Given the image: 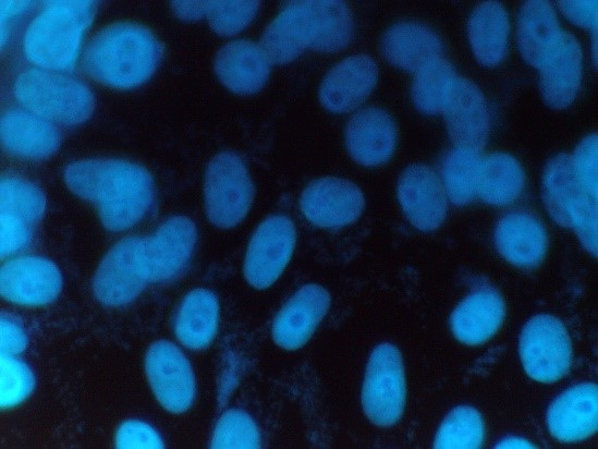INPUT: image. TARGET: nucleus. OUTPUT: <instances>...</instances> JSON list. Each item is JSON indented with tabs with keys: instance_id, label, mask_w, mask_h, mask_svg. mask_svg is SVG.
I'll use <instances>...</instances> for the list:
<instances>
[{
	"instance_id": "obj_42",
	"label": "nucleus",
	"mask_w": 598,
	"mask_h": 449,
	"mask_svg": "<svg viewBox=\"0 0 598 449\" xmlns=\"http://www.w3.org/2000/svg\"><path fill=\"white\" fill-rule=\"evenodd\" d=\"M29 223L12 215L1 213V257L11 256L23 250L30 240Z\"/></svg>"
},
{
	"instance_id": "obj_20",
	"label": "nucleus",
	"mask_w": 598,
	"mask_h": 449,
	"mask_svg": "<svg viewBox=\"0 0 598 449\" xmlns=\"http://www.w3.org/2000/svg\"><path fill=\"white\" fill-rule=\"evenodd\" d=\"M345 145L357 163L367 167L382 165L395 149V124L385 110L364 108L350 118L345 128Z\"/></svg>"
},
{
	"instance_id": "obj_22",
	"label": "nucleus",
	"mask_w": 598,
	"mask_h": 449,
	"mask_svg": "<svg viewBox=\"0 0 598 449\" xmlns=\"http://www.w3.org/2000/svg\"><path fill=\"white\" fill-rule=\"evenodd\" d=\"M1 144L11 155L40 160L52 156L61 144L53 123L25 110L11 109L1 117Z\"/></svg>"
},
{
	"instance_id": "obj_8",
	"label": "nucleus",
	"mask_w": 598,
	"mask_h": 449,
	"mask_svg": "<svg viewBox=\"0 0 598 449\" xmlns=\"http://www.w3.org/2000/svg\"><path fill=\"white\" fill-rule=\"evenodd\" d=\"M149 282L145 236H129L114 244L101 259L93 290L102 304L122 306L135 300Z\"/></svg>"
},
{
	"instance_id": "obj_37",
	"label": "nucleus",
	"mask_w": 598,
	"mask_h": 449,
	"mask_svg": "<svg viewBox=\"0 0 598 449\" xmlns=\"http://www.w3.org/2000/svg\"><path fill=\"white\" fill-rule=\"evenodd\" d=\"M353 33V21L349 8L341 1H322V26L313 49L333 52L345 47Z\"/></svg>"
},
{
	"instance_id": "obj_19",
	"label": "nucleus",
	"mask_w": 598,
	"mask_h": 449,
	"mask_svg": "<svg viewBox=\"0 0 598 449\" xmlns=\"http://www.w3.org/2000/svg\"><path fill=\"white\" fill-rule=\"evenodd\" d=\"M196 239V226L185 216L168 218L152 235L145 236L151 282L176 276L190 260Z\"/></svg>"
},
{
	"instance_id": "obj_3",
	"label": "nucleus",
	"mask_w": 598,
	"mask_h": 449,
	"mask_svg": "<svg viewBox=\"0 0 598 449\" xmlns=\"http://www.w3.org/2000/svg\"><path fill=\"white\" fill-rule=\"evenodd\" d=\"M95 11V2L90 0L47 2L24 32L25 58L37 68L61 73L72 71Z\"/></svg>"
},
{
	"instance_id": "obj_30",
	"label": "nucleus",
	"mask_w": 598,
	"mask_h": 449,
	"mask_svg": "<svg viewBox=\"0 0 598 449\" xmlns=\"http://www.w3.org/2000/svg\"><path fill=\"white\" fill-rule=\"evenodd\" d=\"M468 39L476 59L486 66L497 65L504 57L509 35V17L496 1L481 2L468 20Z\"/></svg>"
},
{
	"instance_id": "obj_7",
	"label": "nucleus",
	"mask_w": 598,
	"mask_h": 449,
	"mask_svg": "<svg viewBox=\"0 0 598 449\" xmlns=\"http://www.w3.org/2000/svg\"><path fill=\"white\" fill-rule=\"evenodd\" d=\"M204 201L207 218L218 228H232L248 214L254 185L237 155L222 151L209 161L204 179Z\"/></svg>"
},
{
	"instance_id": "obj_39",
	"label": "nucleus",
	"mask_w": 598,
	"mask_h": 449,
	"mask_svg": "<svg viewBox=\"0 0 598 449\" xmlns=\"http://www.w3.org/2000/svg\"><path fill=\"white\" fill-rule=\"evenodd\" d=\"M1 408H14L32 392L35 379L29 367L14 355L1 354Z\"/></svg>"
},
{
	"instance_id": "obj_28",
	"label": "nucleus",
	"mask_w": 598,
	"mask_h": 449,
	"mask_svg": "<svg viewBox=\"0 0 598 449\" xmlns=\"http://www.w3.org/2000/svg\"><path fill=\"white\" fill-rule=\"evenodd\" d=\"M219 302L213 292L197 288L182 300L174 319V332L186 348L202 350L216 337L219 326Z\"/></svg>"
},
{
	"instance_id": "obj_38",
	"label": "nucleus",
	"mask_w": 598,
	"mask_h": 449,
	"mask_svg": "<svg viewBox=\"0 0 598 449\" xmlns=\"http://www.w3.org/2000/svg\"><path fill=\"white\" fill-rule=\"evenodd\" d=\"M258 9V1H208L206 16L217 34L232 36L251 24Z\"/></svg>"
},
{
	"instance_id": "obj_16",
	"label": "nucleus",
	"mask_w": 598,
	"mask_h": 449,
	"mask_svg": "<svg viewBox=\"0 0 598 449\" xmlns=\"http://www.w3.org/2000/svg\"><path fill=\"white\" fill-rule=\"evenodd\" d=\"M447 198L441 180L425 165L408 166L399 179V203L408 221L418 230L431 231L443 222Z\"/></svg>"
},
{
	"instance_id": "obj_29",
	"label": "nucleus",
	"mask_w": 598,
	"mask_h": 449,
	"mask_svg": "<svg viewBox=\"0 0 598 449\" xmlns=\"http://www.w3.org/2000/svg\"><path fill=\"white\" fill-rule=\"evenodd\" d=\"M381 50L393 65L417 71L431 59L440 57V41L428 27L414 22L391 26L383 35Z\"/></svg>"
},
{
	"instance_id": "obj_24",
	"label": "nucleus",
	"mask_w": 598,
	"mask_h": 449,
	"mask_svg": "<svg viewBox=\"0 0 598 449\" xmlns=\"http://www.w3.org/2000/svg\"><path fill=\"white\" fill-rule=\"evenodd\" d=\"M270 60L260 45L239 39L224 45L215 59L220 82L236 94H254L268 80Z\"/></svg>"
},
{
	"instance_id": "obj_23",
	"label": "nucleus",
	"mask_w": 598,
	"mask_h": 449,
	"mask_svg": "<svg viewBox=\"0 0 598 449\" xmlns=\"http://www.w3.org/2000/svg\"><path fill=\"white\" fill-rule=\"evenodd\" d=\"M539 70V85L546 104L554 109L570 106L582 77V49L576 37L561 33L556 49Z\"/></svg>"
},
{
	"instance_id": "obj_11",
	"label": "nucleus",
	"mask_w": 598,
	"mask_h": 449,
	"mask_svg": "<svg viewBox=\"0 0 598 449\" xmlns=\"http://www.w3.org/2000/svg\"><path fill=\"white\" fill-rule=\"evenodd\" d=\"M322 1H294L265 29L260 46L271 63L284 64L313 48L321 32Z\"/></svg>"
},
{
	"instance_id": "obj_5",
	"label": "nucleus",
	"mask_w": 598,
	"mask_h": 449,
	"mask_svg": "<svg viewBox=\"0 0 598 449\" xmlns=\"http://www.w3.org/2000/svg\"><path fill=\"white\" fill-rule=\"evenodd\" d=\"M542 197L554 221L574 229L584 247L597 256V197L578 183L571 156L560 154L548 161Z\"/></svg>"
},
{
	"instance_id": "obj_32",
	"label": "nucleus",
	"mask_w": 598,
	"mask_h": 449,
	"mask_svg": "<svg viewBox=\"0 0 598 449\" xmlns=\"http://www.w3.org/2000/svg\"><path fill=\"white\" fill-rule=\"evenodd\" d=\"M415 72L412 84L414 105L427 114L443 112L456 81L453 68L437 57Z\"/></svg>"
},
{
	"instance_id": "obj_45",
	"label": "nucleus",
	"mask_w": 598,
	"mask_h": 449,
	"mask_svg": "<svg viewBox=\"0 0 598 449\" xmlns=\"http://www.w3.org/2000/svg\"><path fill=\"white\" fill-rule=\"evenodd\" d=\"M208 1H173L174 14L183 20H198L206 15Z\"/></svg>"
},
{
	"instance_id": "obj_9",
	"label": "nucleus",
	"mask_w": 598,
	"mask_h": 449,
	"mask_svg": "<svg viewBox=\"0 0 598 449\" xmlns=\"http://www.w3.org/2000/svg\"><path fill=\"white\" fill-rule=\"evenodd\" d=\"M518 352L526 374L539 383L562 378L572 362L571 339L556 317L541 314L530 318L522 329Z\"/></svg>"
},
{
	"instance_id": "obj_14",
	"label": "nucleus",
	"mask_w": 598,
	"mask_h": 449,
	"mask_svg": "<svg viewBox=\"0 0 598 449\" xmlns=\"http://www.w3.org/2000/svg\"><path fill=\"white\" fill-rule=\"evenodd\" d=\"M62 289V276L51 260L26 255L4 263L0 271V292L9 302L40 306L57 299Z\"/></svg>"
},
{
	"instance_id": "obj_43",
	"label": "nucleus",
	"mask_w": 598,
	"mask_h": 449,
	"mask_svg": "<svg viewBox=\"0 0 598 449\" xmlns=\"http://www.w3.org/2000/svg\"><path fill=\"white\" fill-rule=\"evenodd\" d=\"M1 354L15 355L21 353L27 344V337L21 324L13 317H1Z\"/></svg>"
},
{
	"instance_id": "obj_27",
	"label": "nucleus",
	"mask_w": 598,
	"mask_h": 449,
	"mask_svg": "<svg viewBox=\"0 0 598 449\" xmlns=\"http://www.w3.org/2000/svg\"><path fill=\"white\" fill-rule=\"evenodd\" d=\"M560 25L554 9L548 1H527L521 9L517 25V43L523 58L540 68L556 49Z\"/></svg>"
},
{
	"instance_id": "obj_44",
	"label": "nucleus",
	"mask_w": 598,
	"mask_h": 449,
	"mask_svg": "<svg viewBox=\"0 0 598 449\" xmlns=\"http://www.w3.org/2000/svg\"><path fill=\"white\" fill-rule=\"evenodd\" d=\"M558 5L574 24L597 28V1H559Z\"/></svg>"
},
{
	"instance_id": "obj_36",
	"label": "nucleus",
	"mask_w": 598,
	"mask_h": 449,
	"mask_svg": "<svg viewBox=\"0 0 598 449\" xmlns=\"http://www.w3.org/2000/svg\"><path fill=\"white\" fill-rule=\"evenodd\" d=\"M260 433L253 417L241 409L225 411L217 421L210 447L213 449H256Z\"/></svg>"
},
{
	"instance_id": "obj_35",
	"label": "nucleus",
	"mask_w": 598,
	"mask_h": 449,
	"mask_svg": "<svg viewBox=\"0 0 598 449\" xmlns=\"http://www.w3.org/2000/svg\"><path fill=\"white\" fill-rule=\"evenodd\" d=\"M1 213L33 225L45 213V195L34 183L20 177H3L0 183Z\"/></svg>"
},
{
	"instance_id": "obj_34",
	"label": "nucleus",
	"mask_w": 598,
	"mask_h": 449,
	"mask_svg": "<svg viewBox=\"0 0 598 449\" xmlns=\"http://www.w3.org/2000/svg\"><path fill=\"white\" fill-rule=\"evenodd\" d=\"M485 427L481 415L472 406L453 409L441 423L434 447L438 449H476L483 445Z\"/></svg>"
},
{
	"instance_id": "obj_31",
	"label": "nucleus",
	"mask_w": 598,
	"mask_h": 449,
	"mask_svg": "<svg viewBox=\"0 0 598 449\" xmlns=\"http://www.w3.org/2000/svg\"><path fill=\"white\" fill-rule=\"evenodd\" d=\"M525 174L520 162L509 154L495 153L480 159L477 194L495 206L513 203L522 193Z\"/></svg>"
},
{
	"instance_id": "obj_6",
	"label": "nucleus",
	"mask_w": 598,
	"mask_h": 449,
	"mask_svg": "<svg viewBox=\"0 0 598 449\" xmlns=\"http://www.w3.org/2000/svg\"><path fill=\"white\" fill-rule=\"evenodd\" d=\"M405 397L402 354L394 344L380 343L369 355L365 369L361 392L363 411L373 424L390 427L401 418Z\"/></svg>"
},
{
	"instance_id": "obj_13",
	"label": "nucleus",
	"mask_w": 598,
	"mask_h": 449,
	"mask_svg": "<svg viewBox=\"0 0 598 449\" xmlns=\"http://www.w3.org/2000/svg\"><path fill=\"white\" fill-rule=\"evenodd\" d=\"M365 199L353 182L334 177L310 182L300 197V209L314 226L325 229L340 228L357 220Z\"/></svg>"
},
{
	"instance_id": "obj_4",
	"label": "nucleus",
	"mask_w": 598,
	"mask_h": 449,
	"mask_svg": "<svg viewBox=\"0 0 598 449\" xmlns=\"http://www.w3.org/2000/svg\"><path fill=\"white\" fill-rule=\"evenodd\" d=\"M13 94L25 110L62 125L81 124L95 109L94 95L83 82L41 68L21 72L14 81Z\"/></svg>"
},
{
	"instance_id": "obj_25",
	"label": "nucleus",
	"mask_w": 598,
	"mask_h": 449,
	"mask_svg": "<svg viewBox=\"0 0 598 449\" xmlns=\"http://www.w3.org/2000/svg\"><path fill=\"white\" fill-rule=\"evenodd\" d=\"M504 315L505 306L499 292L479 288L455 307L450 318L451 330L462 343L478 345L499 330Z\"/></svg>"
},
{
	"instance_id": "obj_18",
	"label": "nucleus",
	"mask_w": 598,
	"mask_h": 449,
	"mask_svg": "<svg viewBox=\"0 0 598 449\" xmlns=\"http://www.w3.org/2000/svg\"><path fill=\"white\" fill-rule=\"evenodd\" d=\"M443 113L450 137L457 147L478 151L485 146L490 117L485 97L474 83L456 77Z\"/></svg>"
},
{
	"instance_id": "obj_47",
	"label": "nucleus",
	"mask_w": 598,
	"mask_h": 449,
	"mask_svg": "<svg viewBox=\"0 0 598 449\" xmlns=\"http://www.w3.org/2000/svg\"><path fill=\"white\" fill-rule=\"evenodd\" d=\"M495 448L501 449H529L535 448V446L528 440L518 437V436H508L502 438Z\"/></svg>"
},
{
	"instance_id": "obj_17",
	"label": "nucleus",
	"mask_w": 598,
	"mask_h": 449,
	"mask_svg": "<svg viewBox=\"0 0 598 449\" xmlns=\"http://www.w3.org/2000/svg\"><path fill=\"white\" fill-rule=\"evenodd\" d=\"M377 77V65L369 56L346 57L324 77L319 87V100L330 112L352 111L370 95Z\"/></svg>"
},
{
	"instance_id": "obj_10",
	"label": "nucleus",
	"mask_w": 598,
	"mask_h": 449,
	"mask_svg": "<svg viewBox=\"0 0 598 449\" xmlns=\"http://www.w3.org/2000/svg\"><path fill=\"white\" fill-rule=\"evenodd\" d=\"M296 243V230L291 219L272 215L263 220L248 243L243 274L255 289L271 287L290 263Z\"/></svg>"
},
{
	"instance_id": "obj_41",
	"label": "nucleus",
	"mask_w": 598,
	"mask_h": 449,
	"mask_svg": "<svg viewBox=\"0 0 598 449\" xmlns=\"http://www.w3.org/2000/svg\"><path fill=\"white\" fill-rule=\"evenodd\" d=\"M114 442L119 449H160L164 447L158 432L149 424L137 420L123 422L117 429Z\"/></svg>"
},
{
	"instance_id": "obj_15",
	"label": "nucleus",
	"mask_w": 598,
	"mask_h": 449,
	"mask_svg": "<svg viewBox=\"0 0 598 449\" xmlns=\"http://www.w3.org/2000/svg\"><path fill=\"white\" fill-rule=\"evenodd\" d=\"M331 298L326 288L317 283L301 287L283 304L273 318L271 337L284 350L304 347L322 321Z\"/></svg>"
},
{
	"instance_id": "obj_2",
	"label": "nucleus",
	"mask_w": 598,
	"mask_h": 449,
	"mask_svg": "<svg viewBox=\"0 0 598 449\" xmlns=\"http://www.w3.org/2000/svg\"><path fill=\"white\" fill-rule=\"evenodd\" d=\"M161 51L151 31L139 24L119 22L106 26L89 41L83 65L97 82L126 89L152 75Z\"/></svg>"
},
{
	"instance_id": "obj_12",
	"label": "nucleus",
	"mask_w": 598,
	"mask_h": 449,
	"mask_svg": "<svg viewBox=\"0 0 598 449\" xmlns=\"http://www.w3.org/2000/svg\"><path fill=\"white\" fill-rule=\"evenodd\" d=\"M145 371L155 397L167 411L182 413L191 408L196 391L194 372L174 343L154 342L146 352Z\"/></svg>"
},
{
	"instance_id": "obj_1",
	"label": "nucleus",
	"mask_w": 598,
	"mask_h": 449,
	"mask_svg": "<svg viewBox=\"0 0 598 449\" xmlns=\"http://www.w3.org/2000/svg\"><path fill=\"white\" fill-rule=\"evenodd\" d=\"M63 177L71 192L96 206L102 226L110 231L133 227L152 203L151 175L144 167L127 160H76L68 165Z\"/></svg>"
},
{
	"instance_id": "obj_40",
	"label": "nucleus",
	"mask_w": 598,
	"mask_h": 449,
	"mask_svg": "<svg viewBox=\"0 0 598 449\" xmlns=\"http://www.w3.org/2000/svg\"><path fill=\"white\" fill-rule=\"evenodd\" d=\"M597 135L584 137L572 156L573 168L578 183L597 197Z\"/></svg>"
},
{
	"instance_id": "obj_21",
	"label": "nucleus",
	"mask_w": 598,
	"mask_h": 449,
	"mask_svg": "<svg viewBox=\"0 0 598 449\" xmlns=\"http://www.w3.org/2000/svg\"><path fill=\"white\" fill-rule=\"evenodd\" d=\"M598 424V388L582 383L561 393L550 405L547 425L560 441L576 442L590 437Z\"/></svg>"
},
{
	"instance_id": "obj_26",
	"label": "nucleus",
	"mask_w": 598,
	"mask_h": 449,
	"mask_svg": "<svg viewBox=\"0 0 598 449\" xmlns=\"http://www.w3.org/2000/svg\"><path fill=\"white\" fill-rule=\"evenodd\" d=\"M495 241L504 259L524 268L540 264L548 247L542 225L525 211L505 215L496 228Z\"/></svg>"
},
{
	"instance_id": "obj_33",
	"label": "nucleus",
	"mask_w": 598,
	"mask_h": 449,
	"mask_svg": "<svg viewBox=\"0 0 598 449\" xmlns=\"http://www.w3.org/2000/svg\"><path fill=\"white\" fill-rule=\"evenodd\" d=\"M480 159L478 151L460 147L447 155L442 167V184L447 196L454 204H467L477 194Z\"/></svg>"
},
{
	"instance_id": "obj_46",
	"label": "nucleus",
	"mask_w": 598,
	"mask_h": 449,
	"mask_svg": "<svg viewBox=\"0 0 598 449\" xmlns=\"http://www.w3.org/2000/svg\"><path fill=\"white\" fill-rule=\"evenodd\" d=\"M33 4L34 1H1V27H8L9 22L24 14Z\"/></svg>"
}]
</instances>
